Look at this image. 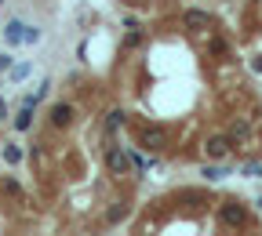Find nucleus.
Returning <instances> with one entry per match:
<instances>
[{
	"instance_id": "a211bd4d",
	"label": "nucleus",
	"mask_w": 262,
	"mask_h": 236,
	"mask_svg": "<svg viewBox=\"0 0 262 236\" xmlns=\"http://www.w3.org/2000/svg\"><path fill=\"white\" fill-rule=\"evenodd\" d=\"M4 116H8V106H4V102H0V120H4Z\"/></svg>"
},
{
	"instance_id": "20e7f679",
	"label": "nucleus",
	"mask_w": 262,
	"mask_h": 236,
	"mask_svg": "<svg viewBox=\"0 0 262 236\" xmlns=\"http://www.w3.org/2000/svg\"><path fill=\"white\" fill-rule=\"evenodd\" d=\"M106 167H110V175H127V171H131V156L113 146V149L106 153Z\"/></svg>"
},
{
	"instance_id": "423d86ee",
	"label": "nucleus",
	"mask_w": 262,
	"mask_h": 236,
	"mask_svg": "<svg viewBox=\"0 0 262 236\" xmlns=\"http://www.w3.org/2000/svg\"><path fill=\"white\" fill-rule=\"evenodd\" d=\"M164 142H168V131H164V127H146L142 131V146L146 149H160Z\"/></svg>"
},
{
	"instance_id": "ddd939ff",
	"label": "nucleus",
	"mask_w": 262,
	"mask_h": 236,
	"mask_svg": "<svg viewBox=\"0 0 262 236\" xmlns=\"http://www.w3.org/2000/svg\"><path fill=\"white\" fill-rule=\"evenodd\" d=\"M139 40H142V33H139L135 26H131V33H127V37H124V48H135Z\"/></svg>"
},
{
	"instance_id": "f3484780",
	"label": "nucleus",
	"mask_w": 262,
	"mask_h": 236,
	"mask_svg": "<svg viewBox=\"0 0 262 236\" xmlns=\"http://www.w3.org/2000/svg\"><path fill=\"white\" fill-rule=\"evenodd\" d=\"M251 69H255V73H262V58H255V62H251Z\"/></svg>"
},
{
	"instance_id": "9d476101",
	"label": "nucleus",
	"mask_w": 262,
	"mask_h": 236,
	"mask_svg": "<svg viewBox=\"0 0 262 236\" xmlns=\"http://www.w3.org/2000/svg\"><path fill=\"white\" fill-rule=\"evenodd\" d=\"M4 160H8V163H18V160H22V149H18V146H4Z\"/></svg>"
},
{
	"instance_id": "0eeeda50",
	"label": "nucleus",
	"mask_w": 262,
	"mask_h": 236,
	"mask_svg": "<svg viewBox=\"0 0 262 236\" xmlns=\"http://www.w3.org/2000/svg\"><path fill=\"white\" fill-rule=\"evenodd\" d=\"M204 153H208L211 160H222V156L229 153V138H222V134H215V138H208V142H204Z\"/></svg>"
},
{
	"instance_id": "9b49d317",
	"label": "nucleus",
	"mask_w": 262,
	"mask_h": 236,
	"mask_svg": "<svg viewBox=\"0 0 262 236\" xmlns=\"http://www.w3.org/2000/svg\"><path fill=\"white\" fill-rule=\"evenodd\" d=\"M29 73V62H22V65H15V69H8V80H22Z\"/></svg>"
},
{
	"instance_id": "1a4fd4ad",
	"label": "nucleus",
	"mask_w": 262,
	"mask_h": 236,
	"mask_svg": "<svg viewBox=\"0 0 262 236\" xmlns=\"http://www.w3.org/2000/svg\"><path fill=\"white\" fill-rule=\"evenodd\" d=\"M124 116H127L124 109H113V113H106V131H110V134H113V131H120V124H124Z\"/></svg>"
},
{
	"instance_id": "6e6552de",
	"label": "nucleus",
	"mask_w": 262,
	"mask_h": 236,
	"mask_svg": "<svg viewBox=\"0 0 262 236\" xmlns=\"http://www.w3.org/2000/svg\"><path fill=\"white\" fill-rule=\"evenodd\" d=\"M29 127H33V106H22L15 116V131H29Z\"/></svg>"
},
{
	"instance_id": "aec40b11",
	"label": "nucleus",
	"mask_w": 262,
	"mask_h": 236,
	"mask_svg": "<svg viewBox=\"0 0 262 236\" xmlns=\"http://www.w3.org/2000/svg\"><path fill=\"white\" fill-rule=\"evenodd\" d=\"M0 4H4V0H0Z\"/></svg>"
},
{
	"instance_id": "6ab92c4d",
	"label": "nucleus",
	"mask_w": 262,
	"mask_h": 236,
	"mask_svg": "<svg viewBox=\"0 0 262 236\" xmlns=\"http://www.w3.org/2000/svg\"><path fill=\"white\" fill-rule=\"evenodd\" d=\"M255 207H258V211H262V196H258V200H255Z\"/></svg>"
},
{
	"instance_id": "2eb2a0df",
	"label": "nucleus",
	"mask_w": 262,
	"mask_h": 236,
	"mask_svg": "<svg viewBox=\"0 0 262 236\" xmlns=\"http://www.w3.org/2000/svg\"><path fill=\"white\" fill-rule=\"evenodd\" d=\"M244 175H248V178H262V163H248Z\"/></svg>"
},
{
	"instance_id": "7ed1b4c3",
	"label": "nucleus",
	"mask_w": 262,
	"mask_h": 236,
	"mask_svg": "<svg viewBox=\"0 0 262 236\" xmlns=\"http://www.w3.org/2000/svg\"><path fill=\"white\" fill-rule=\"evenodd\" d=\"M182 26H186L189 33H201V29H208V26H211V15H208V11H201V8H189V11L182 15Z\"/></svg>"
},
{
	"instance_id": "dca6fc26",
	"label": "nucleus",
	"mask_w": 262,
	"mask_h": 236,
	"mask_svg": "<svg viewBox=\"0 0 262 236\" xmlns=\"http://www.w3.org/2000/svg\"><path fill=\"white\" fill-rule=\"evenodd\" d=\"M11 69V55H0V73H8Z\"/></svg>"
},
{
	"instance_id": "f8f14e48",
	"label": "nucleus",
	"mask_w": 262,
	"mask_h": 236,
	"mask_svg": "<svg viewBox=\"0 0 262 236\" xmlns=\"http://www.w3.org/2000/svg\"><path fill=\"white\" fill-rule=\"evenodd\" d=\"M204 178L208 182H219V178H226V171H222V167H204Z\"/></svg>"
},
{
	"instance_id": "f03ea898",
	"label": "nucleus",
	"mask_w": 262,
	"mask_h": 236,
	"mask_svg": "<svg viewBox=\"0 0 262 236\" xmlns=\"http://www.w3.org/2000/svg\"><path fill=\"white\" fill-rule=\"evenodd\" d=\"M219 215H222V222H226L229 229H241V225H248V207L241 204V200H222Z\"/></svg>"
},
{
	"instance_id": "39448f33",
	"label": "nucleus",
	"mask_w": 262,
	"mask_h": 236,
	"mask_svg": "<svg viewBox=\"0 0 262 236\" xmlns=\"http://www.w3.org/2000/svg\"><path fill=\"white\" fill-rule=\"evenodd\" d=\"M51 124L55 127H70L73 124V106L70 102H55L51 106Z\"/></svg>"
},
{
	"instance_id": "4468645a",
	"label": "nucleus",
	"mask_w": 262,
	"mask_h": 236,
	"mask_svg": "<svg viewBox=\"0 0 262 236\" xmlns=\"http://www.w3.org/2000/svg\"><path fill=\"white\" fill-rule=\"evenodd\" d=\"M229 134H233V138H248V124H244V120L233 124V131H229Z\"/></svg>"
},
{
	"instance_id": "f257e3e1",
	"label": "nucleus",
	"mask_w": 262,
	"mask_h": 236,
	"mask_svg": "<svg viewBox=\"0 0 262 236\" xmlns=\"http://www.w3.org/2000/svg\"><path fill=\"white\" fill-rule=\"evenodd\" d=\"M40 26H29L22 18H8L4 22V44L8 48H33V44H40Z\"/></svg>"
}]
</instances>
